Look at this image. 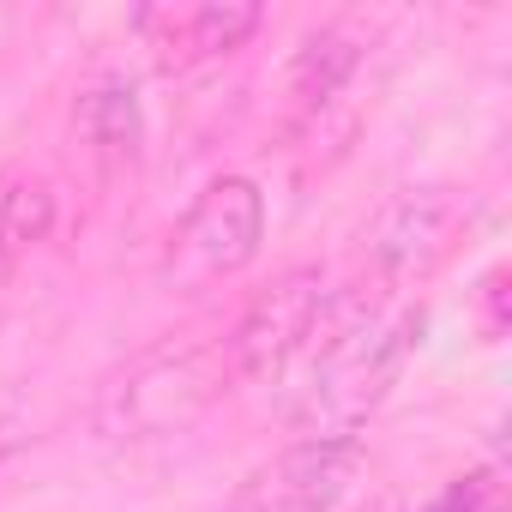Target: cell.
Instances as JSON below:
<instances>
[{
    "label": "cell",
    "instance_id": "9c48e42d",
    "mask_svg": "<svg viewBox=\"0 0 512 512\" xmlns=\"http://www.w3.org/2000/svg\"><path fill=\"white\" fill-rule=\"evenodd\" d=\"M79 133L97 157L109 163H133L139 145H145V115H139V97L127 79H97L85 97H79Z\"/></svg>",
    "mask_w": 512,
    "mask_h": 512
},
{
    "label": "cell",
    "instance_id": "7a4b0ae2",
    "mask_svg": "<svg viewBox=\"0 0 512 512\" xmlns=\"http://www.w3.org/2000/svg\"><path fill=\"white\" fill-rule=\"evenodd\" d=\"M223 380H229L223 350H145L97 392L91 422L109 440H151L187 428L223 392Z\"/></svg>",
    "mask_w": 512,
    "mask_h": 512
},
{
    "label": "cell",
    "instance_id": "3957f363",
    "mask_svg": "<svg viewBox=\"0 0 512 512\" xmlns=\"http://www.w3.org/2000/svg\"><path fill=\"white\" fill-rule=\"evenodd\" d=\"M266 241V193L247 175H223L199 193V205L187 211L175 253H169V278L175 284H205V278H229L241 266L260 260Z\"/></svg>",
    "mask_w": 512,
    "mask_h": 512
},
{
    "label": "cell",
    "instance_id": "8fae6325",
    "mask_svg": "<svg viewBox=\"0 0 512 512\" xmlns=\"http://www.w3.org/2000/svg\"><path fill=\"white\" fill-rule=\"evenodd\" d=\"M428 512H488V506H482V482H452Z\"/></svg>",
    "mask_w": 512,
    "mask_h": 512
},
{
    "label": "cell",
    "instance_id": "277c9868",
    "mask_svg": "<svg viewBox=\"0 0 512 512\" xmlns=\"http://www.w3.org/2000/svg\"><path fill=\"white\" fill-rule=\"evenodd\" d=\"M332 308V290H326V272L320 266H302V272H284L266 296H253L247 314L235 320V332L223 338V368L229 380H266L278 374L326 320Z\"/></svg>",
    "mask_w": 512,
    "mask_h": 512
},
{
    "label": "cell",
    "instance_id": "52a82bcc",
    "mask_svg": "<svg viewBox=\"0 0 512 512\" xmlns=\"http://www.w3.org/2000/svg\"><path fill=\"white\" fill-rule=\"evenodd\" d=\"M133 25L157 49L163 67H199V61L241 49L266 25V13L253 0H193V7H145Z\"/></svg>",
    "mask_w": 512,
    "mask_h": 512
},
{
    "label": "cell",
    "instance_id": "5b68a950",
    "mask_svg": "<svg viewBox=\"0 0 512 512\" xmlns=\"http://www.w3.org/2000/svg\"><path fill=\"white\" fill-rule=\"evenodd\" d=\"M362 470L356 434H308L253 470L223 512H332Z\"/></svg>",
    "mask_w": 512,
    "mask_h": 512
},
{
    "label": "cell",
    "instance_id": "6da1fadb",
    "mask_svg": "<svg viewBox=\"0 0 512 512\" xmlns=\"http://www.w3.org/2000/svg\"><path fill=\"white\" fill-rule=\"evenodd\" d=\"M416 338H422V308H410V302L350 326L344 338H332V350L320 356V368L296 404V422L314 434H350L398 386Z\"/></svg>",
    "mask_w": 512,
    "mask_h": 512
},
{
    "label": "cell",
    "instance_id": "ba28073f",
    "mask_svg": "<svg viewBox=\"0 0 512 512\" xmlns=\"http://www.w3.org/2000/svg\"><path fill=\"white\" fill-rule=\"evenodd\" d=\"M362 49H368V31L362 25H350V19H332V25H320L308 43H302V55H296V73H290V85H296V103H332L344 85H350V73L362 67Z\"/></svg>",
    "mask_w": 512,
    "mask_h": 512
},
{
    "label": "cell",
    "instance_id": "8992f818",
    "mask_svg": "<svg viewBox=\"0 0 512 512\" xmlns=\"http://www.w3.org/2000/svg\"><path fill=\"white\" fill-rule=\"evenodd\" d=\"M464 223H470V205L452 187H404L368 223V266L380 278H392V284L428 278L446 253L458 247Z\"/></svg>",
    "mask_w": 512,
    "mask_h": 512
},
{
    "label": "cell",
    "instance_id": "30bf717a",
    "mask_svg": "<svg viewBox=\"0 0 512 512\" xmlns=\"http://www.w3.org/2000/svg\"><path fill=\"white\" fill-rule=\"evenodd\" d=\"M49 217H55V199H49V187L37 175L0 169V272L13 260H25V253L49 235Z\"/></svg>",
    "mask_w": 512,
    "mask_h": 512
}]
</instances>
